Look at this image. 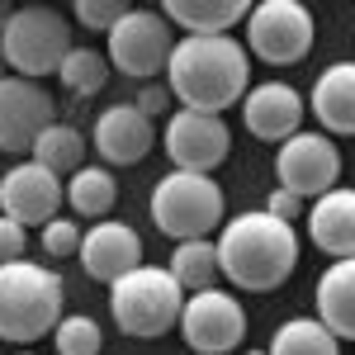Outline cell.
<instances>
[{
    "label": "cell",
    "mask_w": 355,
    "mask_h": 355,
    "mask_svg": "<svg viewBox=\"0 0 355 355\" xmlns=\"http://www.w3.org/2000/svg\"><path fill=\"white\" fill-rule=\"evenodd\" d=\"M166 85L180 100V110L223 114L242 105L251 90V53L232 33L223 38H180L166 62Z\"/></svg>",
    "instance_id": "cell-1"
},
{
    "label": "cell",
    "mask_w": 355,
    "mask_h": 355,
    "mask_svg": "<svg viewBox=\"0 0 355 355\" xmlns=\"http://www.w3.org/2000/svg\"><path fill=\"white\" fill-rule=\"evenodd\" d=\"M214 246H218V270L246 294L279 289L294 275V266H299V232H294V223H279L266 209L227 218L223 237Z\"/></svg>",
    "instance_id": "cell-2"
},
{
    "label": "cell",
    "mask_w": 355,
    "mask_h": 355,
    "mask_svg": "<svg viewBox=\"0 0 355 355\" xmlns=\"http://www.w3.org/2000/svg\"><path fill=\"white\" fill-rule=\"evenodd\" d=\"M67 303V284L62 275L38 266V261H10L0 266V341H38L57 331Z\"/></svg>",
    "instance_id": "cell-3"
},
{
    "label": "cell",
    "mask_w": 355,
    "mask_h": 355,
    "mask_svg": "<svg viewBox=\"0 0 355 355\" xmlns=\"http://www.w3.org/2000/svg\"><path fill=\"white\" fill-rule=\"evenodd\" d=\"M152 223L175 246L199 242V237H209L214 227L227 223V199H223L218 180L194 175V171H171L152 190Z\"/></svg>",
    "instance_id": "cell-4"
},
{
    "label": "cell",
    "mask_w": 355,
    "mask_h": 355,
    "mask_svg": "<svg viewBox=\"0 0 355 355\" xmlns=\"http://www.w3.org/2000/svg\"><path fill=\"white\" fill-rule=\"evenodd\" d=\"M185 299L190 294L162 266H137L133 275H123L119 284H110V313H114V322H119V331L142 336V341L180 327Z\"/></svg>",
    "instance_id": "cell-5"
},
{
    "label": "cell",
    "mask_w": 355,
    "mask_h": 355,
    "mask_svg": "<svg viewBox=\"0 0 355 355\" xmlns=\"http://www.w3.org/2000/svg\"><path fill=\"white\" fill-rule=\"evenodd\" d=\"M71 48H76L71 43V24L53 5H19L15 19L0 33L5 67H15V76H24V81L62 71V62L71 57Z\"/></svg>",
    "instance_id": "cell-6"
},
{
    "label": "cell",
    "mask_w": 355,
    "mask_h": 355,
    "mask_svg": "<svg viewBox=\"0 0 355 355\" xmlns=\"http://www.w3.org/2000/svg\"><path fill=\"white\" fill-rule=\"evenodd\" d=\"M313 10L299 0H261L246 15V53L270 62V67H289L303 62L313 48Z\"/></svg>",
    "instance_id": "cell-7"
},
{
    "label": "cell",
    "mask_w": 355,
    "mask_h": 355,
    "mask_svg": "<svg viewBox=\"0 0 355 355\" xmlns=\"http://www.w3.org/2000/svg\"><path fill=\"white\" fill-rule=\"evenodd\" d=\"M175 53V38H171V19L162 10H128L110 33V57L114 71L133 76V81H152L157 71H166V62Z\"/></svg>",
    "instance_id": "cell-8"
},
{
    "label": "cell",
    "mask_w": 355,
    "mask_h": 355,
    "mask_svg": "<svg viewBox=\"0 0 355 355\" xmlns=\"http://www.w3.org/2000/svg\"><path fill=\"white\" fill-rule=\"evenodd\" d=\"M275 180H279V190L299 194L303 204L331 194L336 180H341V152H336V142L327 133H318V128L294 133L289 142H279V152H275Z\"/></svg>",
    "instance_id": "cell-9"
},
{
    "label": "cell",
    "mask_w": 355,
    "mask_h": 355,
    "mask_svg": "<svg viewBox=\"0 0 355 355\" xmlns=\"http://www.w3.org/2000/svg\"><path fill=\"white\" fill-rule=\"evenodd\" d=\"M227 152H232V128L223 123V114L175 110L166 119V157L175 162V171L209 175L227 162Z\"/></svg>",
    "instance_id": "cell-10"
},
{
    "label": "cell",
    "mask_w": 355,
    "mask_h": 355,
    "mask_svg": "<svg viewBox=\"0 0 355 355\" xmlns=\"http://www.w3.org/2000/svg\"><path fill=\"white\" fill-rule=\"evenodd\" d=\"M180 336L190 341L194 355H227L242 346L246 336V313L242 303L223 289H204V294H190L185 299V313H180Z\"/></svg>",
    "instance_id": "cell-11"
},
{
    "label": "cell",
    "mask_w": 355,
    "mask_h": 355,
    "mask_svg": "<svg viewBox=\"0 0 355 355\" xmlns=\"http://www.w3.org/2000/svg\"><path fill=\"white\" fill-rule=\"evenodd\" d=\"M57 123L53 95L38 81L5 76L0 81V152H33V142Z\"/></svg>",
    "instance_id": "cell-12"
},
{
    "label": "cell",
    "mask_w": 355,
    "mask_h": 355,
    "mask_svg": "<svg viewBox=\"0 0 355 355\" xmlns=\"http://www.w3.org/2000/svg\"><path fill=\"white\" fill-rule=\"evenodd\" d=\"M67 199L62 175H53L48 166L38 162H19L0 175V204H5V218H15L19 227H48L57 218Z\"/></svg>",
    "instance_id": "cell-13"
},
{
    "label": "cell",
    "mask_w": 355,
    "mask_h": 355,
    "mask_svg": "<svg viewBox=\"0 0 355 355\" xmlns=\"http://www.w3.org/2000/svg\"><path fill=\"white\" fill-rule=\"evenodd\" d=\"M303 95L294 85L284 81H261L246 90L242 100V123L251 137H261V142H289L294 133H303Z\"/></svg>",
    "instance_id": "cell-14"
},
{
    "label": "cell",
    "mask_w": 355,
    "mask_h": 355,
    "mask_svg": "<svg viewBox=\"0 0 355 355\" xmlns=\"http://www.w3.org/2000/svg\"><path fill=\"white\" fill-rule=\"evenodd\" d=\"M81 266H85L90 279L119 284L123 275H133L137 266H142V237L119 218L95 223V227L81 237Z\"/></svg>",
    "instance_id": "cell-15"
},
{
    "label": "cell",
    "mask_w": 355,
    "mask_h": 355,
    "mask_svg": "<svg viewBox=\"0 0 355 355\" xmlns=\"http://www.w3.org/2000/svg\"><path fill=\"white\" fill-rule=\"evenodd\" d=\"M90 137H95V152L110 166H137L157 147V128H152L147 114H137V105H110L95 119Z\"/></svg>",
    "instance_id": "cell-16"
},
{
    "label": "cell",
    "mask_w": 355,
    "mask_h": 355,
    "mask_svg": "<svg viewBox=\"0 0 355 355\" xmlns=\"http://www.w3.org/2000/svg\"><path fill=\"white\" fill-rule=\"evenodd\" d=\"M303 218H308V237L322 256H331V261H351L355 256V190L336 185L331 194L313 199V209Z\"/></svg>",
    "instance_id": "cell-17"
},
{
    "label": "cell",
    "mask_w": 355,
    "mask_h": 355,
    "mask_svg": "<svg viewBox=\"0 0 355 355\" xmlns=\"http://www.w3.org/2000/svg\"><path fill=\"white\" fill-rule=\"evenodd\" d=\"M318 123L336 137H355V62H331L313 81V105Z\"/></svg>",
    "instance_id": "cell-18"
},
{
    "label": "cell",
    "mask_w": 355,
    "mask_h": 355,
    "mask_svg": "<svg viewBox=\"0 0 355 355\" xmlns=\"http://www.w3.org/2000/svg\"><path fill=\"white\" fill-rule=\"evenodd\" d=\"M318 322L336 341H355V256L331 261L318 279Z\"/></svg>",
    "instance_id": "cell-19"
},
{
    "label": "cell",
    "mask_w": 355,
    "mask_h": 355,
    "mask_svg": "<svg viewBox=\"0 0 355 355\" xmlns=\"http://www.w3.org/2000/svg\"><path fill=\"white\" fill-rule=\"evenodd\" d=\"M162 15L175 28H185V38H223L251 15V5L246 0H166Z\"/></svg>",
    "instance_id": "cell-20"
},
{
    "label": "cell",
    "mask_w": 355,
    "mask_h": 355,
    "mask_svg": "<svg viewBox=\"0 0 355 355\" xmlns=\"http://www.w3.org/2000/svg\"><path fill=\"white\" fill-rule=\"evenodd\" d=\"M171 275H175V284L185 289V294H204V289H214V279H218V246L209 242V237H199V242H180L171 251Z\"/></svg>",
    "instance_id": "cell-21"
},
{
    "label": "cell",
    "mask_w": 355,
    "mask_h": 355,
    "mask_svg": "<svg viewBox=\"0 0 355 355\" xmlns=\"http://www.w3.org/2000/svg\"><path fill=\"white\" fill-rule=\"evenodd\" d=\"M114 199H119V185H114V175L105 166H81L71 180H67V204L81 214V218H100L114 209Z\"/></svg>",
    "instance_id": "cell-22"
},
{
    "label": "cell",
    "mask_w": 355,
    "mask_h": 355,
    "mask_svg": "<svg viewBox=\"0 0 355 355\" xmlns=\"http://www.w3.org/2000/svg\"><path fill=\"white\" fill-rule=\"evenodd\" d=\"M81 157H85L81 128H71V123H62V119L33 142V162L48 166L53 175H76V171H81Z\"/></svg>",
    "instance_id": "cell-23"
},
{
    "label": "cell",
    "mask_w": 355,
    "mask_h": 355,
    "mask_svg": "<svg viewBox=\"0 0 355 355\" xmlns=\"http://www.w3.org/2000/svg\"><path fill=\"white\" fill-rule=\"evenodd\" d=\"M270 355H341V341L318 318H289L284 327L275 331Z\"/></svg>",
    "instance_id": "cell-24"
},
{
    "label": "cell",
    "mask_w": 355,
    "mask_h": 355,
    "mask_svg": "<svg viewBox=\"0 0 355 355\" xmlns=\"http://www.w3.org/2000/svg\"><path fill=\"white\" fill-rule=\"evenodd\" d=\"M110 57L95 53V48H71V57L62 62V85L71 90V95H100L105 90V81H110Z\"/></svg>",
    "instance_id": "cell-25"
},
{
    "label": "cell",
    "mask_w": 355,
    "mask_h": 355,
    "mask_svg": "<svg viewBox=\"0 0 355 355\" xmlns=\"http://www.w3.org/2000/svg\"><path fill=\"white\" fill-rule=\"evenodd\" d=\"M53 341H57V355H100V346H105L100 322H95V318H85V313L62 318L57 331H53Z\"/></svg>",
    "instance_id": "cell-26"
},
{
    "label": "cell",
    "mask_w": 355,
    "mask_h": 355,
    "mask_svg": "<svg viewBox=\"0 0 355 355\" xmlns=\"http://www.w3.org/2000/svg\"><path fill=\"white\" fill-rule=\"evenodd\" d=\"M76 24H85V28H105V33H114V24L128 15V5L123 0H76Z\"/></svg>",
    "instance_id": "cell-27"
},
{
    "label": "cell",
    "mask_w": 355,
    "mask_h": 355,
    "mask_svg": "<svg viewBox=\"0 0 355 355\" xmlns=\"http://www.w3.org/2000/svg\"><path fill=\"white\" fill-rule=\"evenodd\" d=\"M81 227L71 218H53L48 227H43V251L48 256H81Z\"/></svg>",
    "instance_id": "cell-28"
},
{
    "label": "cell",
    "mask_w": 355,
    "mask_h": 355,
    "mask_svg": "<svg viewBox=\"0 0 355 355\" xmlns=\"http://www.w3.org/2000/svg\"><path fill=\"white\" fill-rule=\"evenodd\" d=\"M24 246H28L24 227H19L15 218H0V266H10V261H24Z\"/></svg>",
    "instance_id": "cell-29"
},
{
    "label": "cell",
    "mask_w": 355,
    "mask_h": 355,
    "mask_svg": "<svg viewBox=\"0 0 355 355\" xmlns=\"http://www.w3.org/2000/svg\"><path fill=\"white\" fill-rule=\"evenodd\" d=\"M137 114H147V119H157V114H166V105H171V85H157V81H147L142 90H137Z\"/></svg>",
    "instance_id": "cell-30"
},
{
    "label": "cell",
    "mask_w": 355,
    "mask_h": 355,
    "mask_svg": "<svg viewBox=\"0 0 355 355\" xmlns=\"http://www.w3.org/2000/svg\"><path fill=\"white\" fill-rule=\"evenodd\" d=\"M266 214H275L279 223H294V218H303V199H299V194H289V190H279V185H275V190H270V199H266Z\"/></svg>",
    "instance_id": "cell-31"
},
{
    "label": "cell",
    "mask_w": 355,
    "mask_h": 355,
    "mask_svg": "<svg viewBox=\"0 0 355 355\" xmlns=\"http://www.w3.org/2000/svg\"><path fill=\"white\" fill-rule=\"evenodd\" d=\"M10 19H15V5H5V0H0V33H5V24H10Z\"/></svg>",
    "instance_id": "cell-32"
},
{
    "label": "cell",
    "mask_w": 355,
    "mask_h": 355,
    "mask_svg": "<svg viewBox=\"0 0 355 355\" xmlns=\"http://www.w3.org/2000/svg\"><path fill=\"white\" fill-rule=\"evenodd\" d=\"M0 81H5V53H0Z\"/></svg>",
    "instance_id": "cell-33"
},
{
    "label": "cell",
    "mask_w": 355,
    "mask_h": 355,
    "mask_svg": "<svg viewBox=\"0 0 355 355\" xmlns=\"http://www.w3.org/2000/svg\"><path fill=\"white\" fill-rule=\"evenodd\" d=\"M246 355H270V351H246Z\"/></svg>",
    "instance_id": "cell-34"
},
{
    "label": "cell",
    "mask_w": 355,
    "mask_h": 355,
    "mask_svg": "<svg viewBox=\"0 0 355 355\" xmlns=\"http://www.w3.org/2000/svg\"><path fill=\"white\" fill-rule=\"evenodd\" d=\"M0 218H5V204H0Z\"/></svg>",
    "instance_id": "cell-35"
},
{
    "label": "cell",
    "mask_w": 355,
    "mask_h": 355,
    "mask_svg": "<svg viewBox=\"0 0 355 355\" xmlns=\"http://www.w3.org/2000/svg\"><path fill=\"white\" fill-rule=\"evenodd\" d=\"M24 355H33V351H24Z\"/></svg>",
    "instance_id": "cell-36"
}]
</instances>
